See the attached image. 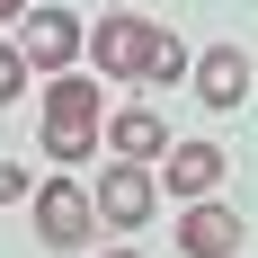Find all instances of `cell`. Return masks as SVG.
<instances>
[{
    "label": "cell",
    "instance_id": "30bf717a",
    "mask_svg": "<svg viewBox=\"0 0 258 258\" xmlns=\"http://www.w3.org/2000/svg\"><path fill=\"white\" fill-rule=\"evenodd\" d=\"M178 72H196V53H187L178 36L160 27V36H152V62H143V80H178Z\"/></svg>",
    "mask_w": 258,
    "mask_h": 258
},
{
    "label": "cell",
    "instance_id": "ba28073f",
    "mask_svg": "<svg viewBox=\"0 0 258 258\" xmlns=\"http://www.w3.org/2000/svg\"><path fill=\"white\" fill-rule=\"evenodd\" d=\"M196 98H205V107H240V98H249V53H240V45L196 53Z\"/></svg>",
    "mask_w": 258,
    "mask_h": 258
},
{
    "label": "cell",
    "instance_id": "5b68a950",
    "mask_svg": "<svg viewBox=\"0 0 258 258\" xmlns=\"http://www.w3.org/2000/svg\"><path fill=\"white\" fill-rule=\"evenodd\" d=\"M18 53H27V72H72V53H80V18H72V9H27Z\"/></svg>",
    "mask_w": 258,
    "mask_h": 258
},
{
    "label": "cell",
    "instance_id": "4fadbf2b",
    "mask_svg": "<svg viewBox=\"0 0 258 258\" xmlns=\"http://www.w3.org/2000/svg\"><path fill=\"white\" fill-rule=\"evenodd\" d=\"M0 18H27V0H0Z\"/></svg>",
    "mask_w": 258,
    "mask_h": 258
},
{
    "label": "cell",
    "instance_id": "5bb4252c",
    "mask_svg": "<svg viewBox=\"0 0 258 258\" xmlns=\"http://www.w3.org/2000/svg\"><path fill=\"white\" fill-rule=\"evenodd\" d=\"M107 258H143V249H107Z\"/></svg>",
    "mask_w": 258,
    "mask_h": 258
},
{
    "label": "cell",
    "instance_id": "9c48e42d",
    "mask_svg": "<svg viewBox=\"0 0 258 258\" xmlns=\"http://www.w3.org/2000/svg\"><path fill=\"white\" fill-rule=\"evenodd\" d=\"M107 152H116V160H160L169 134H160L152 107H116V116H107Z\"/></svg>",
    "mask_w": 258,
    "mask_h": 258
},
{
    "label": "cell",
    "instance_id": "52a82bcc",
    "mask_svg": "<svg viewBox=\"0 0 258 258\" xmlns=\"http://www.w3.org/2000/svg\"><path fill=\"white\" fill-rule=\"evenodd\" d=\"M160 169H169V196H187V205H196V196H214V187H223V169H232V160L214 152V143H169V152H160Z\"/></svg>",
    "mask_w": 258,
    "mask_h": 258
},
{
    "label": "cell",
    "instance_id": "3957f363",
    "mask_svg": "<svg viewBox=\"0 0 258 258\" xmlns=\"http://www.w3.org/2000/svg\"><path fill=\"white\" fill-rule=\"evenodd\" d=\"M160 187H152V160H116V169H98V223H152Z\"/></svg>",
    "mask_w": 258,
    "mask_h": 258
},
{
    "label": "cell",
    "instance_id": "7c38bea8",
    "mask_svg": "<svg viewBox=\"0 0 258 258\" xmlns=\"http://www.w3.org/2000/svg\"><path fill=\"white\" fill-rule=\"evenodd\" d=\"M9 196H27V169H18V160H0V205H9Z\"/></svg>",
    "mask_w": 258,
    "mask_h": 258
},
{
    "label": "cell",
    "instance_id": "7a4b0ae2",
    "mask_svg": "<svg viewBox=\"0 0 258 258\" xmlns=\"http://www.w3.org/2000/svg\"><path fill=\"white\" fill-rule=\"evenodd\" d=\"M89 232H98V196H89V187H72V178L36 187V240H45V249H80Z\"/></svg>",
    "mask_w": 258,
    "mask_h": 258
},
{
    "label": "cell",
    "instance_id": "6da1fadb",
    "mask_svg": "<svg viewBox=\"0 0 258 258\" xmlns=\"http://www.w3.org/2000/svg\"><path fill=\"white\" fill-rule=\"evenodd\" d=\"M45 152L53 160L98 152V80H45Z\"/></svg>",
    "mask_w": 258,
    "mask_h": 258
},
{
    "label": "cell",
    "instance_id": "8992f818",
    "mask_svg": "<svg viewBox=\"0 0 258 258\" xmlns=\"http://www.w3.org/2000/svg\"><path fill=\"white\" fill-rule=\"evenodd\" d=\"M178 249H187V258H232V249H240V214L214 205V196H196L187 223H178Z\"/></svg>",
    "mask_w": 258,
    "mask_h": 258
},
{
    "label": "cell",
    "instance_id": "8fae6325",
    "mask_svg": "<svg viewBox=\"0 0 258 258\" xmlns=\"http://www.w3.org/2000/svg\"><path fill=\"white\" fill-rule=\"evenodd\" d=\"M18 89H27V53H18V45H0V107L18 98Z\"/></svg>",
    "mask_w": 258,
    "mask_h": 258
},
{
    "label": "cell",
    "instance_id": "277c9868",
    "mask_svg": "<svg viewBox=\"0 0 258 258\" xmlns=\"http://www.w3.org/2000/svg\"><path fill=\"white\" fill-rule=\"evenodd\" d=\"M152 18H134V9H116V18H98V72L107 80H143V62H152Z\"/></svg>",
    "mask_w": 258,
    "mask_h": 258
}]
</instances>
